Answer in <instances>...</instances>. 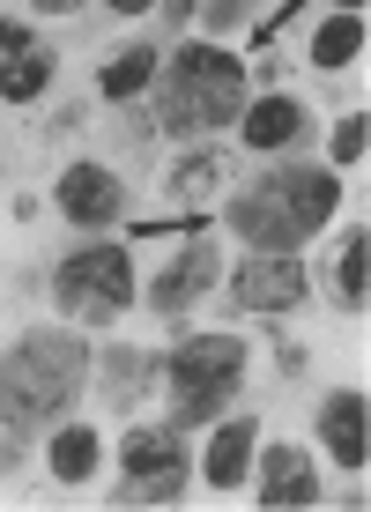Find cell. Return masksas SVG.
Segmentation results:
<instances>
[{
    "mask_svg": "<svg viewBox=\"0 0 371 512\" xmlns=\"http://www.w3.org/2000/svg\"><path fill=\"white\" fill-rule=\"evenodd\" d=\"M334 208H342V179H334L327 164H290V171H260V179L238 193L231 231L253 238L260 253H297Z\"/></svg>",
    "mask_w": 371,
    "mask_h": 512,
    "instance_id": "6da1fadb",
    "label": "cell"
},
{
    "mask_svg": "<svg viewBox=\"0 0 371 512\" xmlns=\"http://www.w3.org/2000/svg\"><path fill=\"white\" fill-rule=\"evenodd\" d=\"M82 379H90V349L60 327H30L15 342V357H0V416L23 423V431L45 416H67Z\"/></svg>",
    "mask_w": 371,
    "mask_h": 512,
    "instance_id": "7a4b0ae2",
    "label": "cell"
},
{
    "mask_svg": "<svg viewBox=\"0 0 371 512\" xmlns=\"http://www.w3.org/2000/svg\"><path fill=\"white\" fill-rule=\"evenodd\" d=\"M245 104V60L223 45H179V60L156 67V119L164 134H216Z\"/></svg>",
    "mask_w": 371,
    "mask_h": 512,
    "instance_id": "3957f363",
    "label": "cell"
},
{
    "mask_svg": "<svg viewBox=\"0 0 371 512\" xmlns=\"http://www.w3.org/2000/svg\"><path fill=\"white\" fill-rule=\"evenodd\" d=\"M238 379H245V342L238 334H193V342H179L171 364H164L171 423H216L238 401Z\"/></svg>",
    "mask_w": 371,
    "mask_h": 512,
    "instance_id": "277c9868",
    "label": "cell"
},
{
    "mask_svg": "<svg viewBox=\"0 0 371 512\" xmlns=\"http://www.w3.org/2000/svg\"><path fill=\"white\" fill-rule=\"evenodd\" d=\"M186 423H141L119 446V490L112 505H179L186 498Z\"/></svg>",
    "mask_w": 371,
    "mask_h": 512,
    "instance_id": "5b68a950",
    "label": "cell"
},
{
    "mask_svg": "<svg viewBox=\"0 0 371 512\" xmlns=\"http://www.w3.org/2000/svg\"><path fill=\"white\" fill-rule=\"evenodd\" d=\"M52 297H60L67 320L104 327V320H119V312L134 305V260L119 253V245H82V253L60 260V275H52Z\"/></svg>",
    "mask_w": 371,
    "mask_h": 512,
    "instance_id": "8992f818",
    "label": "cell"
},
{
    "mask_svg": "<svg viewBox=\"0 0 371 512\" xmlns=\"http://www.w3.org/2000/svg\"><path fill=\"white\" fill-rule=\"evenodd\" d=\"M216 282H223V260H216V245H201V238H193L186 253H179L164 275L149 282V312H156V320H179V312H193L208 290H216Z\"/></svg>",
    "mask_w": 371,
    "mask_h": 512,
    "instance_id": "52a82bcc",
    "label": "cell"
},
{
    "mask_svg": "<svg viewBox=\"0 0 371 512\" xmlns=\"http://www.w3.org/2000/svg\"><path fill=\"white\" fill-rule=\"evenodd\" d=\"M127 208V179H112L104 164H67L60 171V216L82 223V231H104Z\"/></svg>",
    "mask_w": 371,
    "mask_h": 512,
    "instance_id": "ba28073f",
    "label": "cell"
},
{
    "mask_svg": "<svg viewBox=\"0 0 371 512\" xmlns=\"http://www.w3.org/2000/svg\"><path fill=\"white\" fill-rule=\"evenodd\" d=\"M231 305L238 312H290V305H305V268H297L290 253L245 260L238 282H231Z\"/></svg>",
    "mask_w": 371,
    "mask_h": 512,
    "instance_id": "9c48e42d",
    "label": "cell"
},
{
    "mask_svg": "<svg viewBox=\"0 0 371 512\" xmlns=\"http://www.w3.org/2000/svg\"><path fill=\"white\" fill-rule=\"evenodd\" d=\"M320 438H327V453H334V461H342L349 475H364V461H371V423H364V394H357V386L327 394V409H320Z\"/></svg>",
    "mask_w": 371,
    "mask_h": 512,
    "instance_id": "30bf717a",
    "label": "cell"
},
{
    "mask_svg": "<svg viewBox=\"0 0 371 512\" xmlns=\"http://www.w3.org/2000/svg\"><path fill=\"white\" fill-rule=\"evenodd\" d=\"M260 505L290 512V505H320V475L297 446H268L260 453Z\"/></svg>",
    "mask_w": 371,
    "mask_h": 512,
    "instance_id": "8fae6325",
    "label": "cell"
},
{
    "mask_svg": "<svg viewBox=\"0 0 371 512\" xmlns=\"http://www.w3.org/2000/svg\"><path fill=\"white\" fill-rule=\"evenodd\" d=\"M305 127H312V112L297 97H260L253 112L238 119V141L245 149H290V141H305Z\"/></svg>",
    "mask_w": 371,
    "mask_h": 512,
    "instance_id": "7c38bea8",
    "label": "cell"
},
{
    "mask_svg": "<svg viewBox=\"0 0 371 512\" xmlns=\"http://www.w3.org/2000/svg\"><path fill=\"white\" fill-rule=\"evenodd\" d=\"M253 446H260V423H253V416L216 423V438H208V461H201V475H208L216 490H238V475H253Z\"/></svg>",
    "mask_w": 371,
    "mask_h": 512,
    "instance_id": "4fadbf2b",
    "label": "cell"
},
{
    "mask_svg": "<svg viewBox=\"0 0 371 512\" xmlns=\"http://www.w3.org/2000/svg\"><path fill=\"white\" fill-rule=\"evenodd\" d=\"M156 67H164V52H156V45H127V52H112V60L97 67V90L112 104H127V97H141L156 82Z\"/></svg>",
    "mask_w": 371,
    "mask_h": 512,
    "instance_id": "5bb4252c",
    "label": "cell"
},
{
    "mask_svg": "<svg viewBox=\"0 0 371 512\" xmlns=\"http://www.w3.org/2000/svg\"><path fill=\"white\" fill-rule=\"evenodd\" d=\"M97 453H104V438L90 431V423H67V431L52 438V475H60V483H90Z\"/></svg>",
    "mask_w": 371,
    "mask_h": 512,
    "instance_id": "9a60e30c",
    "label": "cell"
},
{
    "mask_svg": "<svg viewBox=\"0 0 371 512\" xmlns=\"http://www.w3.org/2000/svg\"><path fill=\"white\" fill-rule=\"evenodd\" d=\"M141 386H149V357H141V349H112V357H104V401L127 416L141 401Z\"/></svg>",
    "mask_w": 371,
    "mask_h": 512,
    "instance_id": "2e32d148",
    "label": "cell"
},
{
    "mask_svg": "<svg viewBox=\"0 0 371 512\" xmlns=\"http://www.w3.org/2000/svg\"><path fill=\"white\" fill-rule=\"evenodd\" d=\"M364 52V15H334V23H320V38H312V67H349Z\"/></svg>",
    "mask_w": 371,
    "mask_h": 512,
    "instance_id": "e0dca14e",
    "label": "cell"
},
{
    "mask_svg": "<svg viewBox=\"0 0 371 512\" xmlns=\"http://www.w3.org/2000/svg\"><path fill=\"white\" fill-rule=\"evenodd\" d=\"M45 82H52V52L30 45L23 60L0 67V104H30V97H45Z\"/></svg>",
    "mask_w": 371,
    "mask_h": 512,
    "instance_id": "ac0fdd59",
    "label": "cell"
},
{
    "mask_svg": "<svg viewBox=\"0 0 371 512\" xmlns=\"http://www.w3.org/2000/svg\"><path fill=\"white\" fill-rule=\"evenodd\" d=\"M223 179H231V156H216V149H208V156H186V164H179V179H171V186H179L186 201H208V193H216Z\"/></svg>",
    "mask_w": 371,
    "mask_h": 512,
    "instance_id": "d6986e66",
    "label": "cell"
},
{
    "mask_svg": "<svg viewBox=\"0 0 371 512\" xmlns=\"http://www.w3.org/2000/svg\"><path fill=\"white\" fill-rule=\"evenodd\" d=\"M334 275H342V305L364 312V297H371V238L364 231H357V245H342V268Z\"/></svg>",
    "mask_w": 371,
    "mask_h": 512,
    "instance_id": "ffe728a7",
    "label": "cell"
},
{
    "mask_svg": "<svg viewBox=\"0 0 371 512\" xmlns=\"http://www.w3.org/2000/svg\"><path fill=\"white\" fill-rule=\"evenodd\" d=\"M364 149H371V127H364V112H349L334 127V164H364Z\"/></svg>",
    "mask_w": 371,
    "mask_h": 512,
    "instance_id": "44dd1931",
    "label": "cell"
},
{
    "mask_svg": "<svg viewBox=\"0 0 371 512\" xmlns=\"http://www.w3.org/2000/svg\"><path fill=\"white\" fill-rule=\"evenodd\" d=\"M193 15H201L208 30H238L245 15H253V0H201V8H193Z\"/></svg>",
    "mask_w": 371,
    "mask_h": 512,
    "instance_id": "7402d4cb",
    "label": "cell"
},
{
    "mask_svg": "<svg viewBox=\"0 0 371 512\" xmlns=\"http://www.w3.org/2000/svg\"><path fill=\"white\" fill-rule=\"evenodd\" d=\"M23 52H30V30L0 15V67H8V60H23Z\"/></svg>",
    "mask_w": 371,
    "mask_h": 512,
    "instance_id": "603a6c76",
    "label": "cell"
},
{
    "mask_svg": "<svg viewBox=\"0 0 371 512\" xmlns=\"http://www.w3.org/2000/svg\"><path fill=\"white\" fill-rule=\"evenodd\" d=\"M156 8H164V15H171V23H186V15H193V8H201V0H156Z\"/></svg>",
    "mask_w": 371,
    "mask_h": 512,
    "instance_id": "cb8c5ba5",
    "label": "cell"
},
{
    "mask_svg": "<svg viewBox=\"0 0 371 512\" xmlns=\"http://www.w3.org/2000/svg\"><path fill=\"white\" fill-rule=\"evenodd\" d=\"M30 8H38V15H75L82 0H30Z\"/></svg>",
    "mask_w": 371,
    "mask_h": 512,
    "instance_id": "d4e9b609",
    "label": "cell"
},
{
    "mask_svg": "<svg viewBox=\"0 0 371 512\" xmlns=\"http://www.w3.org/2000/svg\"><path fill=\"white\" fill-rule=\"evenodd\" d=\"M104 8H112V15H149L156 0H104Z\"/></svg>",
    "mask_w": 371,
    "mask_h": 512,
    "instance_id": "484cf974",
    "label": "cell"
},
{
    "mask_svg": "<svg viewBox=\"0 0 371 512\" xmlns=\"http://www.w3.org/2000/svg\"><path fill=\"white\" fill-rule=\"evenodd\" d=\"M334 8H349V15H364V0H334Z\"/></svg>",
    "mask_w": 371,
    "mask_h": 512,
    "instance_id": "4316f807",
    "label": "cell"
}]
</instances>
